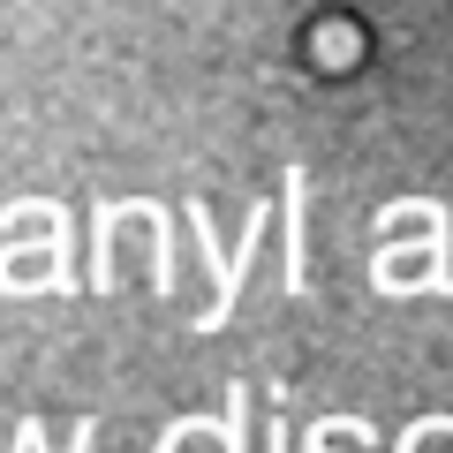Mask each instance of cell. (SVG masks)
I'll return each mask as SVG.
<instances>
[{"instance_id": "cell-1", "label": "cell", "mask_w": 453, "mask_h": 453, "mask_svg": "<svg viewBox=\"0 0 453 453\" xmlns=\"http://www.w3.org/2000/svg\"><path fill=\"white\" fill-rule=\"evenodd\" d=\"M288 295H303V174H288Z\"/></svg>"}]
</instances>
